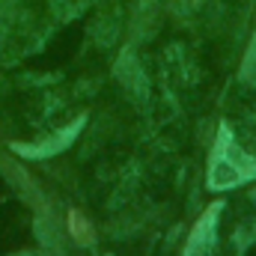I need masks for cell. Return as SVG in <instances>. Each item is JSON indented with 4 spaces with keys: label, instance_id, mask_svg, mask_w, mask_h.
Returning <instances> with one entry per match:
<instances>
[{
    "label": "cell",
    "instance_id": "4",
    "mask_svg": "<svg viewBox=\"0 0 256 256\" xmlns=\"http://www.w3.org/2000/svg\"><path fill=\"white\" fill-rule=\"evenodd\" d=\"M242 78L248 84H256V36L250 39V48L244 54V66H242Z\"/></svg>",
    "mask_w": 256,
    "mask_h": 256
},
{
    "label": "cell",
    "instance_id": "1",
    "mask_svg": "<svg viewBox=\"0 0 256 256\" xmlns=\"http://www.w3.org/2000/svg\"><path fill=\"white\" fill-rule=\"evenodd\" d=\"M250 179H256V158L248 155L236 143L230 128L220 126L218 128V140L212 146V155H208V179H206V185L212 191H230V188L244 185Z\"/></svg>",
    "mask_w": 256,
    "mask_h": 256
},
{
    "label": "cell",
    "instance_id": "2",
    "mask_svg": "<svg viewBox=\"0 0 256 256\" xmlns=\"http://www.w3.org/2000/svg\"><path fill=\"white\" fill-rule=\"evenodd\" d=\"M220 208H224V202H214V206H208V208L200 214L196 226L191 230V238H188V244H185V256H212L214 254Z\"/></svg>",
    "mask_w": 256,
    "mask_h": 256
},
{
    "label": "cell",
    "instance_id": "3",
    "mask_svg": "<svg viewBox=\"0 0 256 256\" xmlns=\"http://www.w3.org/2000/svg\"><path fill=\"white\" fill-rule=\"evenodd\" d=\"M80 126H84V116L80 120H74L72 126H66L60 134H54V137H48V140H42V143H36V146H15L21 155H27V158H48V155H57V152H63L66 146L78 137V131H80Z\"/></svg>",
    "mask_w": 256,
    "mask_h": 256
}]
</instances>
